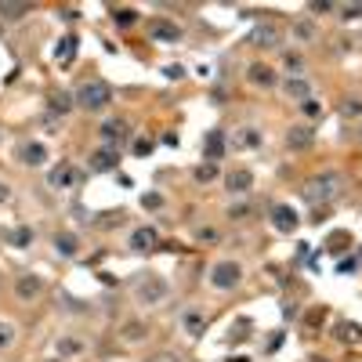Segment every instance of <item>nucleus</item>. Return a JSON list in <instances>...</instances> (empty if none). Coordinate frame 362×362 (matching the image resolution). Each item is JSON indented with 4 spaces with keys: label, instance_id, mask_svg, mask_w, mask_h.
<instances>
[{
    "label": "nucleus",
    "instance_id": "nucleus-1",
    "mask_svg": "<svg viewBox=\"0 0 362 362\" xmlns=\"http://www.w3.org/2000/svg\"><path fill=\"white\" fill-rule=\"evenodd\" d=\"M73 98H76V109L84 112H106L112 106V87L106 80H84Z\"/></svg>",
    "mask_w": 362,
    "mask_h": 362
},
{
    "label": "nucleus",
    "instance_id": "nucleus-2",
    "mask_svg": "<svg viewBox=\"0 0 362 362\" xmlns=\"http://www.w3.org/2000/svg\"><path fill=\"white\" fill-rule=\"evenodd\" d=\"M206 279H210L214 290L228 293V290H236L239 282H243V265H239V261H217V265H210Z\"/></svg>",
    "mask_w": 362,
    "mask_h": 362
},
{
    "label": "nucleus",
    "instance_id": "nucleus-3",
    "mask_svg": "<svg viewBox=\"0 0 362 362\" xmlns=\"http://www.w3.org/2000/svg\"><path fill=\"white\" fill-rule=\"evenodd\" d=\"M337 185H341V178H337V174H319V178H312V181L304 185L301 196H304V203L319 206L322 200H333V196H337Z\"/></svg>",
    "mask_w": 362,
    "mask_h": 362
},
{
    "label": "nucleus",
    "instance_id": "nucleus-4",
    "mask_svg": "<svg viewBox=\"0 0 362 362\" xmlns=\"http://www.w3.org/2000/svg\"><path fill=\"white\" fill-rule=\"evenodd\" d=\"M167 290H171V287H167L163 276H145L134 287V297H138V304H160L167 297Z\"/></svg>",
    "mask_w": 362,
    "mask_h": 362
},
{
    "label": "nucleus",
    "instance_id": "nucleus-5",
    "mask_svg": "<svg viewBox=\"0 0 362 362\" xmlns=\"http://www.w3.org/2000/svg\"><path fill=\"white\" fill-rule=\"evenodd\" d=\"M247 80H250V87H257V90H272V87L282 84V76L272 69L268 62H254V66L247 69Z\"/></svg>",
    "mask_w": 362,
    "mask_h": 362
},
{
    "label": "nucleus",
    "instance_id": "nucleus-6",
    "mask_svg": "<svg viewBox=\"0 0 362 362\" xmlns=\"http://www.w3.org/2000/svg\"><path fill=\"white\" fill-rule=\"evenodd\" d=\"M47 185L51 189H76L80 185V167H73V163H58V167H51V174H47Z\"/></svg>",
    "mask_w": 362,
    "mask_h": 362
},
{
    "label": "nucleus",
    "instance_id": "nucleus-7",
    "mask_svg": "<svg viewBox=\"0 0 362 362\" xmlns=\"http://www.w3.org/2000/svg\"><path fill=\"white\" fill-rule=\"evenodd\" d=\"M44 293V279L36 276V272H22L15 279V297L19 301H36V297Z\"/></svg>",
    "mask_w": 362,
    "mask_h": 362
},
{
    "label": "nucleus",
    "instance_id": "nucleus-8",
    "mask_svg": "<svg viewBox=\"0 0 362 362\" xmlns=\"http://www.w3.org/2000/svg\"><path fill=\"white\" fill-rule=\"evenodd\" d=\"M149 40L152 44H181V25L167 22V19H156L149 25Z\"/></svg>",
    "mask_w": 362,
    "mask_h": 362
},
{
    "label": "nucleus",
    "instance_id": "nucleus-9",
    "mask_svg": "<svg viewBox=\"0 0 362 362\" xmlns=\"http://www.w3.org/2000/svg\"><path fill=\"white\" fill-rule=\"evenodd\" d=\"M15 156L25 167H44L47 163V145H44V141H22V145L15 149Z\"/></svg>",
    "mask_w": 362,
    "mask_h": 362
},
{
    "label": "nucleus",
    "instance_id": "nucleus-10",
    "mask_svg": "<svg viewBox=\"0 0 362 362\" xmlns=\"http://www.w3.org/2000/svg\"><path fill=\"white\" fill-rule=\"evenodd\" d=\"M116 167H120V149L101 145V149L90 152V171L95 174H109V171H116Z\"/></svg>",
    "mask_w": 362,
    "mask_h": 362
},
{
    "label": "nucleus",
    "instance_id": "nucleus-11",
    "mask_svg": "<svg viewBox=\"0 0 362 362\" xmlns=\"http://www.w3.org/2000/svg\"><path fill=\"white\" fill-rule=\"evenodd\" d=\"M127 247L138 250V254H145L152 247H160V228H152V225H141L131 232V239H127Z\"/></svg>",
    "mask_w": 362,
    "mask_h": 362
},
{
    "label": "nucleus",
    "instance_id": "nucleus-12",
    "mask_svg": "<svg viewBox=\"0 0 362 362\" xmlns=\"http://www.w3.org/2000/svg\"><path fill=\"white\" fill-rule=\"evenodd\" d=\"M315 145V131L308 123H297L287 131V149L290 152H304V149H312Z\"/></svg>",
    "mask_w": 362,
    "mask_h": 362
},
{
    "label": "nucleus",
    "instance_id": "nucleus-13",
    "mask_svg": "<svg viewBox=\"0 0 362 362\" xmlns=\"http://www.w3.org/2000/svg\"><path fill=\"white\" fill-rule=\"evenodd\" d=\"M225 189L232 192V196H247V192L254 189V174L247 171V167H236V171L225 174Z\"/></svg>",
    "mask_w": 362,
    "mask_h": 362
},
{
    "label": "nucleus",
    "instance_id": "nucleus-14",
    "mask_svg": "<svg viewBox=\"0 0 362 362\" xmlns=\"http://www.w3.org/2000/svg\"><path fill=\"white\" fill-rule=\"evenodd\" d=\"M127 134H131V127H127L123 120H106V123L98 127L101 145H109V149H116V145H120V141H123Z\"/></svg>",
    "mask_w": 362,
    "mask_h": 362
},
{
    "label": "nucleus",
    "instance_id": "nucleus-15",
    "mask_svg": "<svg viewBox=\"0 0 362 362\" xmlns=\"http://www.w3.org/2000/svg\"><path fill=\"white\" fill-rule=\"evenodd\" d=\"M279 87H282V95H287L290 101H308L312 98V84H308L304 76H287Z\"/></svg>",
    "mask_w": 362,
    "mask_h": 362
},
{
    "label": "nucleus",
    "instance_id": "nucleus-16",
    "mask_svg": "<svg viewBox=\"0 0 362 362\" xmlns=\"http://www.w3.org/2000/svg\"><path fill=\"white\" fill-rule=\"evenodd\" d=\"M250 44H254V47H261V51H272V47H279V25H272V22L257 25V29L250 33Z\"/></svg>",
    "mask_w": 362,
    "mask_h": 362
},
{
    "label": "nucleus",
    "instance_id": "nucleus-17",
    "mask_svg": "<svg viewBox=\"0 0 362 362\" xmlns=\"http://www.w3.org/2000/svg\"><path fill=\"white\" fill-rule=\"evenodd\" d=\"M272 225H276V232H293L297 228V210L287 203H276L272 206Z\"/></svg>",
    "mask_w": 362,
    "mask_h": 362
},
{
    "label": "nucleus",
    "instance_id": "nucleus-18",
    "mask_svg": "<svg viewBox=\"0 0 362 362\" xmlns=\"http://www.w3.org/2000/svg\"><path fill=\"white\" fill-rule=\"evenodd\" d=\"M181 330H185L189 337H203V333H206V315H203V312H196V308L181 312Z\"/></svg>",
    "mask_w": 362,
    "mask_h": 362
},
{
    "label": "nucleus",
    "instance_id": "nucleus-19",
    "mask_svg": "<svg viewBox=\"0 0 362 362\" xmlns=\"http://www.w3.org/2000/svg\"><path fill=\"white\" fill-rule=\"evenodd\" d=\"M76 51H80V40H76V33H66L58 40V47H55V62L58 66H69V62L76 58Z\"/></svg>",
    "mask_w": 362,
    "mask_h": 362
},
{
    "label": "nucleus",
    "instance_id": "nucleus-20",
    "mask_svg": "<svg viewBox=\"0 0 362 362\" xmlns=\"http://www.w3.org/2000/svg\"><path fill=\"white\" fill-rule=\"evenodd\" d=\"M203 152H206V160H210V163L221 160L225 156V131H217V127H214V131L203 138Z\"/></svg>",
    "mask_w": 362,
    "mask_h": 362
},
{
    "label": "nucleus",
    "instance_id": "nucleus-21",
    "mask_svg": "<svg viewBox=\"0 0 362 362\" xmlns=\"http://www.w3.org/2000/svg\"><path fill=\"white\" fill-rule=\"evenodd\" d=\"M55 250H58V257H80V236L76 232H58Z\"/></svg>",
    "mask_w": 362,
    "mask_h": 362
},
{
    "label": "nucleus",
    "instance_id": "nucleus-22",
    "mask_svg": "<svg viewBox=\"0 0 362 362\" xmlns=\"http://www.w3.org/2000/svg\"><path fill=\"white\" fill-rule=\"evenodd\" d=\"M4 239H8V247H19V250H25V247H33L36 232L22 225V228H11V232H4Z\"/></svg>",
    "mask_w": 362,
    "mask_h": 362
},
{
    "label": "nucleus",
    "instance_id": "nucleus-23",
    "mask_svg": "<svg viewBox=\"0 0 362 362\" xmlns=\"http://www.w3.org/2000/svg\"><path fill=\"white\" fill-rule=\"evenodd\" d=\"M192 178H196V185H210V181H217V178H221V167L206 160V163H200L196 171H192Z\"/></svg>",
    "mask_w": 362,
    "mask_h": 362
},
{
    "label": "nucleus",
    "instance_id": "nucleus-24",
    "mask_svg": "<svg viewBox=\"0 0 362 362\" xmlns=\"http://www.w3.org/2000/svg\"><path fill=\"white\" fill-rule=\"evenodd\" d=\"M145 333H149V326H145V322H123V326H120V337H123L127 344L145 341Z\"/></svg>",
    "mask_w": 362,
    "mask_h": 362
},
{
    "label": "nucleus",
    "instance_id": "nucleus-25",
    "mask_svg": "<svg viewBox=\"0 0 362 362\" xmlns=\"http://www.w3.org/2000/svg\"><path fill=\"white\" fill-rule=\"evenodd\" d=\"M73 109H76V98L69 90H55L51 95V112H73Z\"/></svg>",
    "mask_w": 362,
    "mask_h": 362
},
{
    "label": "nucleus",
    "instance_id": "nucleus-26",
    "mask_svg": "<svg viewBox=\"0 0 362 362\" xmlns=\"http://www.w3.org/2000/svg\"><path fill=\"white\" fill-rule=\"evenodd\" d=\"M112 22L120 25V29H131L138 22V8H112Z\"/></svg>",
    "mask_w": 362,
    "mask_h": 362
},
{
    "label": "nucleus",
    "instance_id": "nucleus-27",
    "mask_svg": "<svg viewBox=\"0 0 362 362\" xmlns=\"http://www.w3.org/2000/svg\"><path fill=\"white\" fill-rule=\"evenodd\" d=\"M236 145H243V149H257V145H261V131H257V127H243V131L236 134Z\"/></svg>",
    "mask_w": 362,
    "mask_h": 362
},
{
    "label": "nucleus",
    "instance_id": "nucleus-28",
    "mask_svg": "<svg viewBox=\"0 0 362 362\" xmlns=\"http://www.w3.org/2000/svg\"><path fill=\"white\" fill-rule=\"evenodd\" d=\"M337 337L344 341V344H362V326L359 322H341V333Z\"/></svg>",
    "mask_w": 362,
    "mask_h": 362
},
{
    "label": "nucleus",
    "instance_id": "nucleus-29",
    "mask_svg": "<svg viewBox=\"0 0 362 362\" xmlns=\"http://www.w3.org/2000/svg\"><path fill=\"white\" fill-rule=\"evenodd\" d=\"M19 341V330H15V322H4L0 319V352H8L11 344Z\"/></svg>",
    "mask_w": 362,
    "mask_h": 362
},
{
    "label": "nucleus",
    "instance_id": "nucleus-30",
    "mask_svg": "<svg viewBox=\"0 0 362 362\" xmlns=\"http://www.w3.org/2000/svg\"><path fill=\"white\" fill-rule=\"evenodd\" d=\"M250 214H254L250 203H232V206H228V217H232V221H247Z\"/></svg>",
    "mask_w": 362,
    "mask_h": 362
},
{
    "label": "nucleus",
    "instance_id": "nucleus-31",
    "mask_svg": "<svg viewBox=\"0 0 362 362\" xmlns=\"http://www.w3.org/2000/svg\"><path fill=\"white\" fill-rule=\"evenodd\" d=\"M58 352L69 359V355H80V352H84V344H80V341H73V337H62V341H58Z\"/></svg>",
    "mask_w": 362,
    "mask_h": 362
},
{
    "label": "nucleus",
    "instance_id": "nucleus-32",
    "mask_svg": "<svg viewBox=\"0 0 362 362\" xmlns=\"http://www.w3.org/2000/svg\"><path fill=\"white\" fill-rule=\"evenodd\" d=\"M341 112L352 120V116H362V98H344L341 101Z\"/></svg>",
    "mask_w": 362,
    "mask_h": 362
},
{
    "label": "nucleus",
    "instance_id": "nucleus-33",
    "mask_svg": "<svg viewBox=\"0 0 362 362\" xmlns=\"http://www.w3.org/2000/svg\"><path fill=\"white\" fill-rule=\"evenodd\" d=\"M25 11H29L25 4H0V19H22Z\"/></svg>",
    "mask_w": 362,
    "mask_h": 362
},
{
    "label": "nucleus",
    "instance_id": "nucleus-34",
    "mask_svg": "<svg viewBox=\"0 0 362 362\" xmlns=\"http://www.w3.org/2000/svg\"><path fill=\"white\" fill-rule=\"evenodd\" d=\"M293 36H297V40H315V25H312V22L293 25Z\"/></svg>",
    "mask_w": 362,
    "mask_h": 362
},
{
    "label": "nucleus",
    "instance_id": "nucleus-35",
    "mask_svg": "<svg viewBox=\"0 0 362 362\" xmlns=\"http://www.w3.org/2000/svg\"><path fill=\"white\" fill-rule=\"evenodd\" d=\"M217 239H221V232H217V228H196V243H217Z\"/></svg>",
    "mask_w": 362,
    "mask_h": 362
},
{
    "label": "nucleus",
    "instance_id": "nucleus-36",
    "mask_svg": "<svg viewBox=\"0 0 362 362\" xmlns=\"http://www.w3.org/2000/svg\"><path fill=\"white\" fill-rule=\"evenodd\" d=\"M141 206H145V210H160L163 196H160V192H145V196H141Z\"/></svg>",
    "mask_w": 362,
    "mask_h": 362
},
{
    "label": "nucleus",
    "instance_id": "nucleus-37",
    "mask_svg": "<svg viewBox=\"0 0 362 362\" xmlns=\"http://www.w3.org/2000/svg\"><path fill=\"white\" fill-rule=\"evenodd\" d=\"M287 69H290L293 76H301V69H304V58H301V55H293V51H290V55H287Z\"/></svg>",
    "mask_w": 362,
    "mask_h": 362
},
{
    "label": "nucleus",
    "instance_id": "nucleus-38",
    "mask_svg": "<svg viewBox=\"0 0 362 362\" xmlns=\"http://www.w3.org/2000/svg\"><path fill=\"white\" fill-rule=\"evenodd\" d=\"M359 15H362V4H344V8H341V19H344V22H352V19H359Z\"/></svg>",
    "mask_w": 362,
    "mask_h": 362
},
{
    "label": "nucleus",
    "instance_id": "nucleus-39",
    "mask_svg": "<svg viewBox=\"0 0 362 362\" xmlns=\"http://www.w3.org/2000/svg\"><path fill=\"white\" fill-rule=\"evenodd\" d=\"M149 152H152V141L149 138H138L134 141V156H149Z\"/></svg>",
    "mask_w": 362,
    "mask_h": 362
},
{
    "label": "nucleus",
    "instance_id": "nucleus-40",
    "mask_svg": "<svg viewBox=\"0 0 362 362\" xmlns=\"http://www.w3.org/2000/svg\"><path fill=\"white\" fill-rule=\"evenodd\" d=\"M301 109H304V116H319V112H322L315 98H308V101H301Z\"/></svg>",
    "mask_w": 362,
    "mask_h": 362
},
{
    "label": "nucleus",
    "instance_id": "nucleus-41",
    "mask_svg": "<svg viewBox=\"0 0 362 362\" xmlns=\"http://www.w3.org/2000/svg\"><path fill=\"white\" fill-rule=\"evenodd\" d=\"M145 362H181V355H174V352H160V355H152V359H145Z\"/></svg>",
    "mask_w": 362,
    "mask_h": 362
},
{
    "label": "nucleus",
    "instance_id": "nucleus-42",
    "mask_svg": "<svg viewBox=\"0 0 362 362\" xmlns=\"http://www.w3.org/2000/svg\"><path fill=\"white\" fill-rule=\"evenodd\" d=\"M163 73H167V80H181V76H185V69H181V66H167Z\"/></svg>",
    "mask_w": 362,
    "mask_h": 362
},
{
    "label": "nucleus",
    "instance_id": "nucleus-43",
    "mask_svg": "<svg viewBox=\"0 0 362 362\" xmlns=\"http://www.w3.org/2000/svg\"><path fill=\"white\" fill-rule=\"evenodd\" d=\"M308 11H333L330 0H315V4H308Z\"/></svg>",
    "mask_w": 362,
    "mask_h": 362
},
{
    "label": "nucleus",
    "instance_id": "nucleus-44",
    "mask_svg": "<svg viewBox=\"0 0 362 362\" xmlns=\"http://www.w3.org/2000/svg\"><path fill=\"white\" fill-rule=\"evenodd\" d=\"M62 19L73 22V19H80V11H76V8H62Z\"/></svg>",
    "mask_w": 362,
    "mask_h": 362
},
{
    "label": "nucleus",
    "instance_id": "nucleus-45",
    "mask_svg": "<svg viewBox=\"0 0 362 362\" xmlns=\"http://www.w3.org/2000/svg\"><path fill=\"white\" fill-rule=\"evenodd\" d=\"M279 344H282V337H279V333H276V337H272V341L265 344V352H276V348H279Z\"/></svg>",
    "mask_w": 362,
    "mask_h": 362
},
{
    "label": "nucleus",
    "instance_id": "nucleus-46",
    "mask_svg": "<svg viewBox=\"0 0 362 362\" xmlns=\"http://www.w3.org/2000/svg\"><path fill=\"white\" fill-rule=\"evenodd\" d=\"M8 196H11V189L4 185V181H0V203H8Z\"/></svg>",
    "mask_w": 362,
    "mask_h": 362
},
{
    "label": "nucleus",
    "instance_id": "nucleus-47",
    "mask_svg": "<svg viewBox=\"0 0 362 362\" xmlns=\"http://www.w3.org/2000/svg\"><path fill=\"white\" fill-rule=\"evenodd\" d=\"M225 362H250V359H247V355H228Z\"/></svg>",
    "mask_w": 362,
    "mask_h": 362
},
{
    "label": "nucleus",
    "instance_id": "nucleus-48",
    "mask_svg": "<svg viewBox=\"0 0 362 362\" xmlns=\"http://www.w3.org/2000/svg\"><path fill=\"white\" fill-rule=\"evenodd\" d=\"M51 362H66V359H51Z\"/></svg>",
    "mask_w": 362,
    "mask_h": 362
},
{
    "label": "nucleus",
    "instance_id": "nucleus-49",
    "mask_svg": "<svg viewBox=\"0 0 362 362\" xmlns=\"http://www.w3.org/2000/svg\"><path fill=\"white\" fill-rule=\"evenodd\" d=\"M312 362H326V359H312Z\"/></svg>",
    "mask_w": 362,
    "mask_h": 362
},
{
    "label": "nucleus",
    "instance_id": "nucleus-50",
    "mask_svg": "<svg viewBox=\"0 0 362 362\" xmlns=\"http://www.w3.org/2000/svg\"><path fill=\"white\" fill-rule=\"evenodd\" d=\"M359 138H362V131H359Z\"/></svg>",
    "mask_w": 362,
    "mask_h": 362
}]
</instances>
